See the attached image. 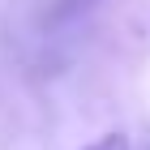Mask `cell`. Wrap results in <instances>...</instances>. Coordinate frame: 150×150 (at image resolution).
<instances>
[{
    "mask_svg": "<svg viewBox=\"0 0 150 150\" xmlns=\"http://www.w3.org/2000/svg\"><path fill=\"white\" fill-rule=\"evenodd\" d=\"M86 150H129V137L125 133H107V137H99L94 146H86Z\"/></svg>",
    "mask_w": 150,
    "mask_h": 150,
    "instance_id": "obj_1",
    "label": "cell"
}]
</instances>
